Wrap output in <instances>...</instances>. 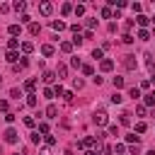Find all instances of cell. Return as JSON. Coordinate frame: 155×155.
Masks as SVG:
<instances>
[{"mask_svg":"<svg viewBox=\"0 0 155 155\" xmlns=\"http://www.w3.org/2000/svg\"><path fill=\"white\" fill-rule=\"evenodd\" d=\"M121 124H124V126H128V124H131V114H128V111H124V114H121Z\"/></svg>","mask_w":155,"mask_h":155,"instance_id":"obj_20","label":"cell"},{"mask_svg":"<svg viewBox=\"0 0 155 155\" xmlns=\"http://www.w3.org/2000/svg\"><path fill=\"white\" fill-rule=\"evenodd\" d=\"M121 99H124V97H121V94H119V92H114V94H111V104H119V102H121Z\"/></svg>","mask_w":155,"mask_h":155,"instance_id":"obj_29","label":"cell"},{"mask_svg":"<svg viewBox=\"0 0 155 155\" xmlns=\"http://www.w3.org/2000/svg\"><path fill=\"white\" fill-rule=\"evenodd\" d=\"M145 104H155V92H148L145 94Z\"/></svg>","mask_w":155,"mask_h":155,"instance_id":"obj_26","label":"cell"},{"mask_svg":"<svg viewBox=\"0 0 155 155\" xmlns=\"http://www.w3.org/2000/svg\"><path fill=\"white\" fill-rule=\"evenodd\" d=\"M63 99L65 102H73V92H63Z\"/></svg>","mask_w":155,"mask_h":155,"instance_id":"obj_41","label":"cell"},{"mask_svg":"<svg viewBox=\"0 0 155 155\" xmlns=\"http://www.w3.org/2000/svg\"><path fill=\"white\" fill-rule=\"evenodd\" d=\"M51 27H53L56 31H63V29H65V22H61V19H53V22H51Z\"/></svg>","mask_w":155,"mask_h":155,"instance_id":"obj_6","label":"cell"},{"mask_svg":"<svg viewBox=\"0 0 155 155\" xmlns=\"http://www.w3.org/2000/svg\"><path fill=\"white\" fill-rule=\"evenodd\" d=\"M85 155H97V153H94V150H87V153H85Z\"/></svg>","mask_w":155,"mask_h":155,"instance_id":"obj_45","label":"cell"},{"mask_svg":"<svg viewBox=\"0 0 155 155\" xmlns=\"http://www.w3.org/2000/svg\"><path fill=\"white\" fill-rule=\"evenodd\" d=\"M145 128H148L145 121H138V124H136V131H138V133H145Z\"/></svg>","mask_w":155,"mask_h":155,"instance_id":"obj_25","label":"cell"},{"mask_svg":"<svg viewBox=\"0 0 155 155\" xmlns=\"http://www.w3.org/2000/svg\"><path fill=\"white\" fill-rule=\"evenodd\" d=\"M102 17H111V7H102Z\"/></svg>","mask_w":155,"mask_h":155,"instance_id":"obj_33","label":"cell"},{"mask_svg":"<svg viewBox=\"0 0 155 155\" xmlns=\"http://www.w3.org/2000/svg\"><path fill=\"white\" fill-rule=\"evenodd\" d=\"M0 111H7V102L5 99H0Z\"/></svg>","mask_w":155,"mask_h":155,"instance_id":"obj_43","label":"cell"},{"mask_svg":"<svg viewBox=\"0 0 155 155\" xmlns=\"http://www.w3.org/2000/svg\"><path fill=\"white\" fill-rule=\"evenodd\" d=\"M56 114H58V109H56L53 104H48V107H46V116H48V119H56Z\"/></svg>","mask_w":155,"mask_h":155,"instance_id":"obj_8","label":"cell"},{"mask_svg":"<svg viewBox=\"0 0 155 155\" xmlns=\"http://www.w3.org/2000/svg\"><path fill=\"white\" fill-rule=\"evenodd\" d=\"M121 41H124V44H131V41H133V36H131V34H124V36H121Z\"/></svg>","mask_w":155,"mask_h":155,"instance_id":"obj_35","label":"cell"},{"mask_svg":"<svg viewBox=\"0 0 155 155\" xmlns=\"http://www.w3.org/2000/svg\"><path fill=\"white\" fill-rule=\"evenodd\" d=\"M7 31H10L12 36H17V34H19L22 29H19V24H10V27H7Z\"/></svg>","mask_w":155,"mask_h":155,"instance_id":"obj_12","label":"cell"},{"mask_svg":"<svg viewBox=\"0 0 155 155\" xmlns=\"http://www.w3.org/2000/svg\"><path fill=\"white\" fill-rule=\"evenodd\" d=\"M136 111H138V116H145V107L140 104V107H136Z\"/></svg>","mask_w":155,"mask_h":155,"instance_id":"obj_42","label":"cell"},{"mask_svg":"<svg viewBox=\"0 0 155 155\" xmlns=\"http://www.w3.org/2000/svg\"><path fill=\"white\" fill-rule=\"evenodd\" d=\"M39 133H44V136H48V124H44V121H41V124H39Z\"/></svg>","mask_w":155,"mask_h":155,"instance_id":"obj_24","label":"cell"},{"mask_svg":"<svg viewBox=\"0 0 155 155\" xmlns=\"http://www.w3.org/2000/svg\"><path fill=\"white\" fill-rule=\"evenodd\" d=\"M85 24H87V27H94V24H97V19H94V17H87V19H85Z\"/></svg>","mask_w":155,"mask_h":155,"instance_id":"obj_34","label":"cell"},{"mask_svg":"<svg viewBox=\"0 0 155 155\" xmlns=\"http://www.w3.org/2000/svg\"><path fill=\"white\" fill-rule=\"evenodd\" d=\"M70 65H73V68H80V58H78V56H75V58H70Z\"/></svg>","mask_w":155,"mask_h":155,"instance_id":"obj_36","label":"cell"},{"mask_svg":"<svg viewBox=\"0 0 155 155\" xmlns=\"http://www.w3.org/2000/svg\"><path fill=\"white\" fill-rule=\"evenodd\" d=\"M24 126H29V128H31V126H34V119H31V116H24Z\"/></svg>","mask_w":155,"mask_h":155,"instance_id":"obj_38","label":"cell"},{"mask_svg":"<svg viewBox=\"0 0 155 155\" xmlns=\"http://www.w3.org/2000/svg\"><path fill=\"white\" fill-rule=\"evenodd\" d=\"M124 65H126L128 70H136V65H138V61H136V56H124Z\"/></svg>","mask_w":155,"mask_h":155,"instance_id":"obj_1","label":"cell"},{"mask_svg":"<svg viewBox=\"0 0 155 155\" xmlns=\"http://www.w3.org/2000/svg\"><path fill=\"white\" fill-rule=\"evenodd\" d=\"M56 75H58V78H65V75H68V68H65V65L61 63V65L56 68Z\"/></svg>","mask_w":155,"mask_h":155,"instance_id":"obj_11","label":"cell"},{"mask_svg":"<svg viewBox=\"0 0 155 155\" xmlns=\"http://www.w3.org/2000/svg\"><path fill=\"white\" fill-rule=\"evenodd\" d=\"M27 107H36V94H29L27 97Z\"/></svg>","mask_w":155,"mask_h":155,"instance_id":"obj_23","label":"cell"},{"mask_svg":"<svg viewBox=\"0 0 155 155\" xmlns=\"http://www.w3.org/2000/svg\"><path fill=\"white\" fill-rule=\"evenodd\" d=\"M5 140H7V143H17V131H15V128H7V131H5Z\"/></svg>","mask_w":155,"mask_h":155,"instance_id":"obj_3","label":"cell"},{"mask_svg":"<svg viewBox=\"0 0 155 155\" xmlns=\"http://www.w3.org/2000/svg\"><path fill=\"white\" fill-rule=\"evenodd\" d=\"M41 53H44V56H53V46H51V44H44V46H41Z\"/></svg>","mask_w":155,"mask_h":155,"instance_id":"obj_10","label":"cell"},{"mask_svg":"<svg viewBox=\"0 0 155 155\" xmlns=\"http://www.w3.org/2000/svg\"><path fill=\"white\" fill-rule=\"evenodd\" d=\"M82 73H85V75H92L94 68H92V65H82Z\"/></svg>","mask_w":155,"mask_h":155,"instance_id":"obj_30","label":"cell"},{"mask_svg":"<svg viewBox=\"0 0 155 155\" xmlns=\"http://www.w3.org/2000/svg\"><path fill=\"white\" fill-rule=\"evenodd\" d=\"M22 51H24V53H31V51H34V44H31V41H24V44H22Z\"/></svg>","mask_w":155,"mask_h":155,"instance_id":"obj_13","label":"cell"},{"mask_svg":"<svg viewBox=\"0 0 155 155\" xmlns=\"http://www.w3.org/2000/svg\"><path fill=\"white\" fill-rule=\"evenodd\" d=\"M111 82H114V87H116V90H119V87H124V78H114Z\"/></svg>","mask_w":155,"mask_h":155,"instance_id":"obj_28","label":"cell"},{"mask_svg":"<svg viewBox=\"0 0 155 155\" xmlns=\"http://www.w3.org/2000/svg\"><path fill=\"white\" fill-rule=\"evenodd\" d=\"M17 46H19V41H17V39H10V41H7V48H10V51H15Z\"/></svg>","mask_w":155,"mask_h":155,"instance_id":"obj_22","label":"cell"},{"mask_svg":"<svg viewBox=\"0 0 155 155\" xmlns=\"http://www.w3.org/2000/svg\"><path fill=\"white\" fill-rule=\"evenodd\" d=\"M153 34H155V27H153Z\"/></svg>","mask_w":155,"mask_h":155,"instance_id":"obj_48","label":"cell"},{"mask_svg":"<svg viewBox=\"0 0 155 155\" xmlns=\"http://www.w3.org/2000/svg\"><path fill=\"white\" fill-rule=\"evenodd\" d=\"M73 12H75L78 17H82V15H85V5H75V10H73Z\"/></svg>","mask_w":155,"mask_h":155,"instance_id":"obj_21","label":"cell"},{"mask_svg":"<svg viewBox=\"0 0 155 155\" xmlns=\"http://www.w3.org/2000/svg\"><path fill=\"white\" fill-rule=\"evenodd\" d=\"M15 119H17V116H15V114H12V111H7V114H5V121H10V124H12V121H15Z\"/></svg>","mask_w":155,"mask_h":155,"instance_id":"obj_37","label":"cell"},{"mask_svg":"<svg viewBox=\"0 0 155 155\" xmlns=\"http://www.w3.org/2000/svg\"><path fill=\"white\" fill-rule=\"evenodd\" d=\"M145 155H155V153H145Z\"/></svg>","mask_w":155,"mask_h":155,"instance_id":"obj_47","label":"cell"},{"mask_svg":"<svg viewBox=\"0 0 155 155\" xmlns=\"http://www.w3.org/2000/svg\"><path fill=\"white\" fill-rule=\"evenodd\" d=\"M39 155H51V150H48V148H41V150H39Z\"/></svg>","mask_w":155,"mask_h":155,"instance_id":"obj_44","label":"cell"},{"mask_svg":"<svg viewBox=\"0 0 155 155\" xmlns=\"http://www.w3.org/2000/svg\"><path fill=\"white\" fill-rule=\"evenodd\" d=\"M39 31H41V24H36V22H31V24H29V34H34V36H36Z\"/></svg>","mask_w":155,"mask_h":155,"instance_id":"obj_9","label":"cell"},{"mask_svg":"<svg viewBox=\"0 0 155 155\" xmlns=\"http://www.w3.org/2000/svg\"><path fill=\"white\" fill-rule=\"evenodd\" d=\"M82 85H85V82H82V80H78V78L73 80V87H75V90H82Z\"/></svg>","mask_w":155,"mask_h":155,"instance_id":"obj_31","label":"cell"},{"mask_svg":"<svg viewBox=\"0 0 155 155\" xmlns=\"http://www.w3.org/2000/svg\"><path fill=\"white\" fill-rule=\"evenodd\" d=\"M150 22H153V24H155V17H153V19H150Z\"/></svg>","mask_w":155,"mask_h":155,"instance_id":"obj_46","label":"cell"},{"mask_svg":"<svg viewBox=\"0 0 155 155\" xmlns=\"http://www.w3.org/2000/svg\"><path fill=\"white\" fill-rule=\"evenodd\" d=\"M126 140H128V143H136V145H138V136H133V133H131V136H126Z\"/></svg>","mask_w":155,"mask_h":155,"instance_id":"obj_39","label":"cell"},{"mask_svg":"<svg viewBox=\"0 0 155 155\" xmlns=\"http://www.w3.org/2000/svg\"><path fill=\"white\" fill-rule=\"evenodd\" d=\"M44 94H46V97H48V99H51V97H53V94H56V92H53V90H51V87H46V90H44Z\"/></svg>","mask_w":155,"mask_h":155,"instance_id":"obj_40","label":"cell"},{"mask_svg":"<svg viewBox=\"0 0 155 155\" xmlns=\"http://www.w3.org/2000/svg\"><path fill=\"white\" fill-rule=\"evenodd\" d=\"M34 87H36V80H27V82H24V90H27V92H31Z\"/></svg>","mask_w":155,"mask_h":155,"instance_id":"obj_18","label":"cell"},{"mask_svg":"<svg viewBox=\"0 0 155 155\" xmlns=\"http://www.w3.org/2000/svg\"><path fill=\"white\" fill-rule=\"evenodd\" d=\"M24 7H27V5H24V2H19V0H17V2H15V10H17V12H22V10H24Z\"/></svg>","mask_w":155,"mask_h":155,"instance_id":"obj_32","label":"cell"},{"mask_svg":"<svg viewBox=\"0 0 155 155\" xmlns=\"http://www.w3.org/2000/svg\"><path fill=\"white\" fill-rule=\"evenodd\" d=\"M39 12H41V15H46V17H48V15H51V12H53V5H51V2H41V5H39Z\"/></svg>","mask_w":155,"mask_h":155,"instance_id":"obj_2","label":"cell"},{"mask_svg":"<svg viewBox=\"0 0 155 155\" xmlns=\"http://www.w3.org/2000/svg\"><path fill=\"white\" fill-rule=\"evenodd\" d=\"M128 97L138 99V97H140V90H138V87H131V90H128Z\"/></svg>","mask_w":155,"mask_h":155,"instance_id":"obj_19","label":"cell"},{"mask_svg":"<svg viewBox=\"0 0 155 155\" xmlns=\"http://www.w3.org/2000/svg\"><path fill=\"white\" fill-rule=\"evenodd\" d=\"M53 80H56V73H51V70L44 73V82H53Z\"/></svg>","mask_w":155,"mask_h":155,"instance_id":"obj_17","label":"cell"},{"mask_svg":"<svg viewBox=\"0 0 155 155\" xmlns=\"http://www.w3.org/2000/svg\"><path fill=\"white\" fill-rule=\"evenodd\" d=\"M94 124H97V126H104V124H107V114H104V111H97V114H94Z\"/></svg>","mask_w":155,"mask_h":155,"instance_id":"obj_4","label":"cell"},{"mask_svg":"<svg viewBox=\"0 0 155 155\" xmlns=\"http://www.w3.org/2000/svg\"><path fill=\"white\" fill-rule=\"evenodd\" d=\"M61 51L70 53V51H73V44H70V41H63V44H61Z\"/></svg>","mask_w":155,"mask_h":155,"instance_id":"obj_16","label":"cell"},{"mask_svg":"<svg viewBox=\"0 0 155 155\" xmlns=\"http://www.w3.org/2000/svg\"><path fill=\"white\" fill-rule=\"evenodd\" d=\"M99 68H102V70H104V73H109V70H111V68H114V61H109V58H104V61H102V65H99Z\"/></svg>","mask_w":155,"mask_h":155,"instance_id":"obj_5","label":"cell"},{"mask_svg":"<svg viewBox=\"0 0 155 155\" xmlns=\"http://www.w3.org/2000/svg\"><path fill=\"white\" fill-rule=\"evenodd\" d=\"M17 58H19V53H17V51H7V53H5V61H10V63H15Z\"/></svg>","mask_w":155,"mask_h":155,"instance_id":"obj_7","label":"cell"},{"mask_svg":"<svg viewBox=\"0 0 155 155\" xmlns=\"http://www.w3.org/2000/svg\"><path fill=\"white\" fill-rule=\"evenodd\" d=\"M73 10H75V7H73V5H70V2H65V5H63V7H61V12H63V15H70V12H73Z\"/></svg>","mask_w":155,"mask_h":155,"instance_id":"obj_14","label":"cell"},{"mask_svg":"<svg viewBox=\"0 0 155 155\" xmlns=\"http://www.w3.org/2000/svg\"><path fill=\"white\" fill-rule=\"evenodd\" d=\"M138 39H143V41H148V39H150V34H148L145 29H140V31H138Z\"/></svg>","mask_w":155,"mask_h":155,"instance_id":"obj_27","label":"cell"},{"mask_svg":"<svg viewBox=\"0 0 155 155\" xmlns=\"http://www.w3.org/2000/svg\"><path fill=\"white\" fill-rule=\"evenodd\" d=\"M136 22H138V24H140V27H145V24H148V22H150V19H148V17H145V15H138V17H136Z\"/></svg>","mask_w":155,"mask_h":155,"instance_id":"obj_15","label":"cell"}]
</instances>
